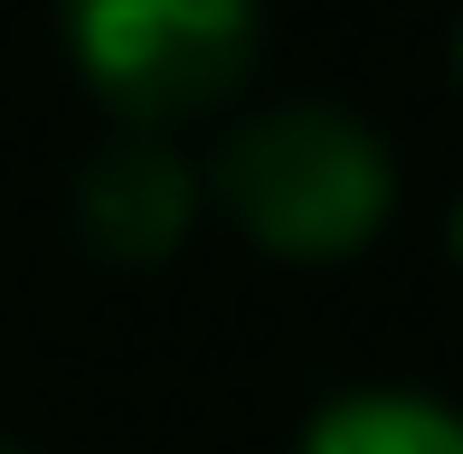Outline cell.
<instances>
[{"instance_id": "1", "label": "cell", "mask_w": 463, "mask_h": 454, "mask_svg": "<svg viewBox=\"0 0 463 454\" xmlns=\"http://www.w3.org/2000/svg\"><path fill=\"white\" fill-rule=\"evenodd\" d=\"M199 190L218 199L265 256L331 265V256H360L378 227H388L397 161H388V142H378L360 114H341V105H265V114H246L237 133L218 142Z\"/></svg>"}, {"instance_id": "2", "label": "cell", "mask_w": 463, "mask_h": 454, "mask_svg": "<svg viewBox=\"0 0 463 454\" xmlns=\"http://www.w3.org/2000/svg\"><path fill=\"white\" fill-rule=\"evenodd\" d=\"M57 29L76 76L133 133H171L246 86L265 10L256 0H57Z\"/></svg>"}, {"instance_id": "3", "label": "cell", "mask_w": 463, "mask_h": 454, "mask_svg": "<svg viewBox=\"0 0 463 454\" xmlns=\"http://www.w3.org/2000/svg\"><path fill=\"white\" fill-rule=\"evenodd\" d=\"M199 171L171 152L161 133H123L104 142L86 161V180H76V227H86L95 256L114 265H161L189 246V227H199Z\"/></svg>"}, {"instance_id": "4", "label": "cell", "mask_w": 463, "mask_h": 454, "mask_svg": "<svg viewBox=\"0 0 463 454\" xmlns=\"http://www.w3.org/2000/svg\"><path fill=\"white\" fill-rule=\"evenodd\" d=\"M303 454H463V417L426 388H350L303 426Z\"/></svg>"}, {"instance_id": "5", "label": "cell", "mask_w": 463, "mask_h": 454, "mask_svg": "<svg viewBox=\"0 0 463 454\" xmlns=\"http://www.w3.org/2000/svg\"><path fill=\"white\" fill-rule=\"evenodd\" d=\"M454 76H463V19H454Z\"/></svg>"}, {"instance_id": "6", "label": "cell", "mask_w": 463, "mask_h": 454, "mask_svg": "<svg viewBox=\"0 0 463 454\" xmlns=\"http://www.w3.org/2000/svg\"><path fill=\"white\" fill-rule=\"evenodd\" d=\"M454 256H463V199H454Z\"/></svg>"}, {"instance_id": "7", "label": "cell", "mask_w": 463, "mask_h": 454, "mask_svg": "<svg viewBox=\"0 0 463 454\" xmlns=\"http://www.w3.org/2000/svg\"><path fill=\"white\" fill-rule=\"evenodd\" d=\"M0 454H10V445H0Z\"/></svg>"}]
</instances>
